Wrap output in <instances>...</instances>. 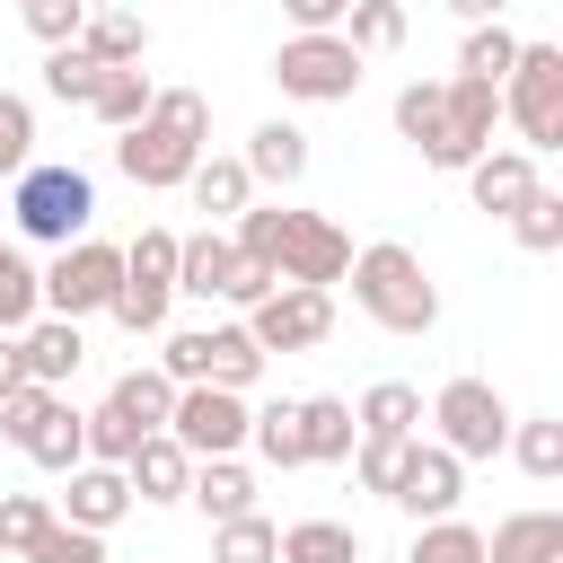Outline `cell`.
Instances as JSON below:
<instances>
[{"instance_id":"6da1fadb","label":"cell","mask_w":563,"mask_h":563,"mask_svg":"<svg viewBox=\"0 0 563 563\" xmlns=\"http://www.w3.org/2000/svg\"><path fill=\"white\" fill-rule=\"evenodd\" d=\"M211 150V97L202 88H150V114L132 132H114V167L141 194H167L194 176V158Z\"/></svg>"},{"instance_id":"7a4b0ae2","label":"cell","mask_w":563,"mask_h":563,"mask_svg":"<svg viewBox=\"0 0 563 563\" xmlns=\"http://www.w3.org/2000/svg\"><path fill=\"white\" fill-rule=\"evenodd\" d=\"M352 308L378 325V334H431L440 325V290H431V273H422V255L413 246H396V238H378V246H352Z\"/></svg>"},{"instance_id":"3957f363","label":"cell","mask_w":563,"mask_h":563,"mask_svg":"<svg viewBox=\"0 0 563 563\" xmlns=\"http://www.w3.org/2000/svg\"><path fill=\"white\" fill-rule=\"evenodd\" d=\"M88 220H97V185H88L79 167L26 158V167L9 176V229H18L26 246H70V238H88Z\"/></svg>"},{"instance_id":"277c9868","label":"cell","mask_w":563,"mask_h":563,"mask_svg":"<svg viewBox=\"0 0 563 563\" xmlns=\"http://www.w3.org/2000/svg\"><path fill=\"white\" fill-rule=\"evenodd\" d=\"M501 123H519V150H563V44H519L501 70Z\"/></svg>"},{"instance_id":"5b68a950","label":"cell","mask_w":563,"mask_h":563,"mask_svg":"<svg viewBox=\"0 0 563 563\" xmlns=\"http://www.w3.org/2000/svg\"><path fill=\"white\" fill-rule=\"evenodd\" d=\"M264 361H273V352L246 334V317H238V325H185V334H167V352H158V369H167L176 387L211 378V387H238V396L264 378Z\"/></svg>"},{"instance_id":"8992f818","label":"cell","mask_w":563,"mask_h":563,"mask_svg":"<svg viewBox=\"0 0 563 563\" xmlns=\"http://www.w3.org/2000/svg\"><path fill=\"white\" fill-rule=\"evenodd\" d=\"M167 308H176V229H141V238L123 246V282H114L106 317H114L123 334H158Z\"/></svg>"},{"instance_id":"52a82bcc","label":"cell","mask_w":563,"mask_h":563,"mask_svg":"<svg viewBox=\"0 0 563 563\" xmlns=\"http://www.w3.org/2000/svg\"><path fill=\"white\" fill-rule=\"evenodd\" d=\"M422 422H431V440L449 449V457H501V440H510V405H501V387L493 378H449L431 405H422Z\"/></svg>"},{"instance_id":"ba28073f","label":"cell","mask_w":563,"mask_h":563,"mask_svg":"<svg viewBox=\"0 0 563 563\" xmlns=\"http://www.w3.org/2000/svg\"><path fill=\"white\" fill-rule=\"evenodd\" d=\"M273 88L299 97V106H343L361 88V53L343 44V26H308L273 53Z\"/></svg>"},{"instance_id":"9c48e42d","label":"cell","mask_w":563,"mask_h":563,"mask_svg":"<svg viewBox=\"0 0 563 563\" xmlns=\"http://www.w3.org/2000/svg\"><path fill=\"white\" fill-rule=\"evenodd\" d=\"M114 282H123V246H106V238H70V246H53V264L35 273L44 317H106Z\"/></svg>"},{"instance_id":"30bf717a","label":"cell","mask_w":563,"mask_h":563,"mask_svg":"<svg viewBox=\"0 0 563 563\" xmlns=\"http://www.w3.org/2000/svg\"><path fill=\"white\" fill-rule=\"evenodd\" d=\"M246 396L238 387H211V378H194V387H176V405H167V431H176V449L185 457H238L246 449Z\"/></svg>"},{"instance_id":"8fae6325","label":"cell","mask_w":563,"mask_h":563,"mask_svg":"<svg viewBox=\"0 0 563 563\" xmlns=\"http://www.w3.org/2000/svg\"><path fill=\"white\" fill-rule=\"evenodd\" d=\"M246 334L264 352H317L334 334V290H308V282H273L255 308H246Z\"/></svg>"},{"instance_id":"7c38bea8","label":"cell","mask_w":563,"mask_h":563,"mask_svg":"<svg viewBox=\"0 0 563 563\" xmlns=\"http://www.w3.org/2000/svg\"><path fill=\"white\" fill-rule=\"evenodd\" d=\"M273 273H282V282H308V290H334V282L352 273V238H343L325 211H282Z\"/></svg>"},{"instance_id":"4fadbf2b","label":"cell","mask_w":563,"mask_h":563,"mask_svg":"<svg viewBox=\"0 0 563 563\" xmlns=\"http://www.w3.org/2000/svg\"><path fill=\"white\" fill-rule=\"evenodd\" d=\"M457 493H466V457H449L440 440H405V457H396V484H387V501L405 510V519H449L457 510Z\"/></svg>"},{"instance_id":"5bb4252c","label":"cell","mask_w":563,"mask_h":563,"mask_svg":"<svg viewBox=\"0 0 563 563\" xmlns=\"http://www.w3.org/2000/svg\"><path fill=\"white\" fill-rule=\"evenodd\" d=\"M457 176H466V202H475V211H493V220H510V211L545 185V176H537V150H475Z\"/></svg>"},{"instance_id":"9a60e30c","label":"cell","mask_w":563,"mask_h":563,"mask_svg":"<svg viewBox=\"0 0 563 563\" xmlns=\"http://www.w3.org/2000/svg\"><path fill=\"white\" fill-rule=\"evenodd\" d=\"M18 361H26V378H35V387H70V378H79V361H88L79 317H26V325H18Z\"/></svg>"},{"instance_id":"2e32d148","label":"cell","mask_w":563,"mask_h":563,"mask_svg":"<svg viewBox=\"0 0 563 563\" xmlns=\"http://www.w3.org/2000/svg\"><path fill=\"white\" fill-rule=\"evenodd\" d=\"M123 510H132V484H123V466H97V457H79V466H70V493L53 501V519L97 528V537H106Z\"/></svg>"},{"instance_id":"e0dca14e","label":"cell","mask_w":563,"mask_h":563,"mask_svg":"<svg viewBox=\"0 0 563 563\" xmlns=\"http://www.w3.org/2000/svg\"><path fill=\"white\" fill-rule=\"evenodd\" d=\"M440 88H449V167H466L475 150H493L501 88H493V79H440Z\"/></svg>"},{"instance_id":"ac0fdd59","label":"cell","mask_w":563,"mask_h":563,"mask_svg":"<svg viewBox=\"0 0 563 563\" xmlns=\"http://www.w3.org/2000/svg\"><path fill=\"white\" fill-rule=\"evenodd\" d=\"M238 158H246V176H255V185L290 194V185L308 176V132L273 114V123H255V132H246V150H238Z\"/></svg>"},{"instance_id":"d6986e66","label":"cell","mask_w":563,"mask_h":563,"mask_svg":"<svg viewBox=\"0 0 563 563\" xmlns=\"http://www.w3.org/2000/svg\"><path fill=\"white\" fill-rule=\"evenodd\" d=\"M484 563H563V510H510V519H493Z\"/></svg>"},{"instance_id":"ffe728a7","label":"cell","mask_w":563,"mask_h":563,"mask_svg":"<svg viewBox=\"0 0 563 563\" xmlns=\"http://www.w3.org/2000/svg\"><path fill=\"white\" fill-rule=\"evenodd\" d=\"M396 132H405L431 167H449V88H440V79H405V88H396Z\"/></svg>"},{"instance_id":"44dd1931","label":"cell","mask_w":563,"mask_h":563,"mask_svg":"<svg viewBox=\"0 0 563 563\" xmlns=\"http://www.w3.org/2000/svg\"><path fill=\"white\" fill-rule=\"evenodd\" d=\"M185 475H194V457L176 449V431H150V440L123 457V484H132V501H185Z\"/></svg>"},{"instance_id":"7402d4cb","label":"cell","mask_w":563,"mask_h":563,"mask_svg":"<svg viewBox=\"0 0 563 563\" xmlns=\"http://www.w3.org/2000/svg\"><path fill=\"white\" fill-rule=\"evenodd\" d=\"M70 44H79L88 62H106V70H123V62H141V53H150V18H141V9H88Z\"/></svg>"},{"instance_id":"603a6c76","label":"cell","mask_w":563,"mask_h":563,"mask_svg":"<svg viewBox=\"0 0 563 563\" xmlns=\"http://www.w3.org/2000/svg\"><path fill=\"white\" fill-rule=\"evenodd\" d=\"M352 422H361V440H413V431H422V387L378 378V387H361Z\"/></svg>"},{"instance_id":"cb8c5ba5","label":"cell","mask_w":563,"mask_h":563,"mask_svg":"<svg viewBox=\"0 0 563 563\" xmlns=\"http://www.w3.org/2000/svg\"><path fill=\"white\" fill-rule=\"evenodd\" d=\"M185 501H194L202 519H238V510H255V475H246L238 457H194Z\"/></svg>"},{"instance_id":"d4e9b609","label":"cell","mask_w":563,"mask_h":563,"mask_svg":"<svg viewBox=\"0 0 563 563\" xmlns=\"http://www.w3.org/2000/svg\"><path fill=\"white\" fill-rule=\"evenodd\" d=\"M299 440H308V466H343L352 440H361V422H352L343 396H299Z\"/></svg>"},{"instance_id":"484cf974","label":"cell","mask_w":563,"mask_h":563,"mask_svg":"<svg viewBox=\"0 0 563 563\" xmlns=\"http://www.w3.org/2000/svg\"><path fill=\"white\" fill-rule=\"evenodd\" d=\"M185 194H194V211H211V220H238V211L255 202V176H246V158H194Z\"/></svg>"},{"instance_id":"4316f807","label":"cell","mask_w":563,"mask_h":563,"mask_svg":"<svg viewBox=\"0 0 563 563\" xmlns=\"http://www.w3.org/2000/svg\"><path fill=\"white\" fill-rule=\"evenodd\" d=\"M246 440H255V457L264 466H308V440H299V396H273V405H255L246 413Z\"/></svg>"},{"instance_id":"83f0119b","label":"cell","mask_w":563,"mask_h":563,"mask_svg":"<svg viewBox=\"0 0 563 563\" xmlns=\"http://www.w3.org/2000/svg\"><path fill=\"white\" fill-rule=\"evenodd\" d=\"M88 114H97L106 132H132V123L150 114V70H141V62H123V70H97V88H88Z\"/></svg>"},{"instance_id":"f1b7e54d","label":"cell","mask_w":563,"mask_h":563,"mask_svg":"<svg viewBox=\"0 0 563 563\" xmlns=\"http://www.w3.org/2000/svg\"><path fill=\"white\" fill-rule=\"evenodd\" d=\"M501 449L519 457L528 484H554V475H563V422H554V413H528V422L510 413V440H501Z\"/></svg>"},{"instance_id":"f546056e","label":"cell","mask_w":563,"mask_h":563,"mask_svg":"<svg viewBox=\"0 0 563 563\" xmlns=\"http://www.w3.org/2000/svg\"><path fill=\"white\" fill-rule=\"evenodd\" d=\"M211 563H282V528H273L264 510L211 519Z\"/></svg>"},{"instance_id":"4dcf8cb0","label":"cell","mask_w":563,"mask_h":563,"mask_svg":"<svg viewBox=\"0 0 563 563\" xmlns=\"http://www.w3.org/2000/svg\"><path fill=\"white\" fill-rule=\"evenodd\" d=\"M282 563H361V528H343V519H290L282 528Z\"/></svg>"},{"instance_id":"1f68e13d","label":"cell","mask_w":563,"mask_h":563,"mask_svg":"<svg viewBox=\"0 0 563 563\" xmlns=\"http://www.w3.org/2000/svg\"><path fill=\"white\" fill-rule=\"evenodd\" d=\"M405 563H484V528L475 519H413V545H405Z\"/></svg>"},{"instance_id":"d6a6232c","label":"cell","mask_w":563,"mask_h":563,"mask_svg":"<svg viewBox=\"0 0 563 563\" xmlns=\"http://www.w3.org/2000/svg\"><path fill=\"white\" fill-rule=\"evenodd\" d=\"M106 405H123L141 431H167V405H176V378L167 369H123L114 387H106Z\"/></svg>"},{"instance_id":"836d02e7","label":"cell","mask_w":563,"mask_h":563,"mask_svg":"<svg viewBox=\"0 0 563 563\" xmlns=\"http://www.w3.org/2000/svg\"><path fill=\"white\" fill-rule=\"evenodd\" d=\"M53 413H62V387H35V378H26L18 396H0V440L26 457V449L44 440V422H53Z\"/></svg>"},{"instance_id":"e575fe53","label":"cell","mask_w":563,"mask_h":563,"mask_svg":"<svg viewBox=\"0 0 563 563\" xmlns=\"http://www.w3.org/2000/svg\"><path fill=\"white\" fill-rule=\"evenodd\" d=\"M519 62V35L501 26V18H484V26H466V44H457V79H493L501 88V70Z\"/></svg>"},{"instance_id":"d590c367","label":"cell","mask_w":563,"mask_h":563,"mask_svg":"<svg viewBox=\"0 0 563 563\" xmlns=\"http://www.w3.org/2000/svg\"><path fill=\"white\" fill-rule=\"evenodd\" d=\"M343 44H352L361 62H369V53H396V44H405V9H396V0H352V9H343Z\"/></svg>"},{"instance_id":"8d00e7d4","label":"cell","mask_w":563,"mask_h":563,"mask_svg":"<svg viewBox=\"0 0 563 563\" xmlns=\"http://www.w3.org/2000/svg\"><path fill=\"white\" fill-rule=\"evenodd\" d=\"M97 70H106V62H88L79 44H44V97H53V106H88Z\"/></svg>"},{"instance_id":"74e56055","label":"cell","mask_w":563,"mask_h":563,"mask_svg":"<svg viewBox=\"0 0 563 563\" xmlns=\"http://www.w3.org/2000/svg\"><path fill=\"white\" fill-rule=\"evenodd\" d=\"M510 238H519L528 255H554V246H563V194H554V185H537V194L510 211Z\"/></svg>"},{"instance_id":"f35d334b","label":"cell","mask_w":563,"mask_h":563,"mask_svg":"<svg viewBox=\"0 0 563 563\" xmlns=\"http://www.w3.org/2000/svg\"><path fill=\"white\" fill-rule=\"evenodd\" d=\"M26 317H44V290H35V264L18 246H0V334H18Z\"/></svg>"},{"instance_id":"ab89813d","label":"cell","mask_w":563,"mask_h":563,"mask_svg":"<svg viewBox=\"0 0 563 563\" xmlns=\"http://www.w3.org/2000/svg\"><path fill=\"white\" fill-rule=\"evenodd\" d=\"M18 563H106V537H97V528H70V519H53V528H44V537H35Z\"/></svg>"},{"instance_id":"60d3db41","label":"cell","mask_w":563,"mask_h":563,"mask_svg":"<svg viewBox=\"0 0 563 563\" xmlns=\"http://www.w3.org/2000/svg\"><path fill=\"white\" fill-rule=\"evenodd\" d=\"M44 528H53V501H44V493H9V501H0V554H26Z\"/></svg>"},{"instance_id":"b9f144b4","label":"cell","mask_w":563,"mask_h":563,"mask_svg":"<svg viewBox=\"0 0 563 563\" xmlns=\"http://www.w3.org/2000/svg\"><path fill=\"white\" fill-rule=\"evenodd\" d=\"M26 158H35V106L0 88V176H18Z\"/></svg>"},{"instance_id":"7bdbcfd3","label":"cell","mask_w":563,"mask_h":563,"mask_svg":"<svg viewBox=\"0 0 563 563\" xmlns=\"http://www.w3.org/2000/svg\"><path fill=\"white\" fill-rule=\"evenodd\" d=\"M396 457H405V440H352V475H361V493H378V501H387Z\"/></svg>"},{"instance_id":"ee69618b","label":"cell","mask_w":563,"mask_h":563,"mask_svg":"<svg viewBox=\"0 0 563 563\" xmlns=\"http://www.w3.org/2000/svg\"><path fill=\"white\" fill-rule=\"evenodd\" d=\"M343 9H352V0H282L290 35H308V26H343Z\"/></svg>"},{"instance_id":"f6af8a7d","label":"cell","mask_w":563,"mask_h":563,"mask_svg":"<svg viewBox=\"0 0 563 563\" xmlns=\"http://www.w3.org/2000/svg\"><path fill=\"white\" fill-rule=\"evenodd\" d=\"M26 387V361H18V334H0V396Z\"/></svg>"},{"instance_id":"bcb514c9","label":"cell","mask_w":563,"mask_h":563,"mask_svg":"<svg viewBox=\"0 0 563 563\" xmlns=\"http://www.w3.org/2000/svg\"><path fill=\"white\" fill-rule=\"evenodd\" d=\"M449 9H457V18H466V26H484V18H501V9H510V0H449Z\"/></svg>"},{"instance_id":"7dc6e473","label":"cell","mask_w":563,"mask_h":563,"mask_svg":"<svg viewBox=\"0 0 563 563\" xmlns=\"http://www.w3.org/2000/svg\"><path fill=\"white\" fill-rule=\"evenodd\" d=\"M18 9H44V0H18Z\"/></svg>"}]
</instances>
